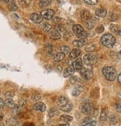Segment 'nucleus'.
<instances>
[{"mask_svg": "<svg viewBox=\"0 0 121 126\" xmlns=\"http://www.w3.org/2000/svg\"><path fill=\"white\" fill-rule=\"evenodd\" d=\"M56 105L58 108L64 112H69L72 108L71 102L67 98L64 96H61L57 99Z\"/></svg>", "mask_w": 121, "mask_h": 126, "instance_id": "1", "label": "nucleus"}, {"mask_svg": "<svg viewBox=\"0 0 121 126\" xmlns=\"http://www.w3.org/2000/svg\"><path fill=\"white\" fill-rule=\"evenodd\" d=\"M55 14V11L52 9H48V10H45V11H43L41 12V15L45 19H51L53 16Z\"/></svg>", "mask_w": 121, "mask_h": 126, "instance_id": "8", "label": "nucleus"}, {"mask_svg": "<svg viewBox=\"0 0 121 126\" xmlns=\"http://www.w3.org/2000/svg\"><path fill=\"white\" fill-rule=\"evenodd\" d=\"M96 125V121L93 120H90L89 122L82 124V126H95Z\"/></svg>", "mask_w": 121, "mask_h": 126, "instance_id": "29", "label": "nucleus"}, {"mask_svg": "<svg viewBox=\"0 0 121 126\" xmlns=\"http://www.w3.org/2000/svg\"><path fill=\"white\" fill-rule=\"evenodd\" d=\"M52 3V0H40L39 5L41 8H45L50 5Z\"/></svg>", "mask_w": 121, "mask_h": 126, "instance_id": "21", "label": "nucleus"}, {"mask_svg": "<svg viewBox=\"0 0 121 126\" xmlns=\"http://www.w3.org/2000/svg\"><path fill=\"white\" fill-rule=\"evenodd\" d=\"M120 100H121V95H120Z\"/></svg>", "mask_w": 121, "mask_h": 126, "instance_id": "42", "label": "nucleus"}, {"mask_svg": "<svg viewBox=\"0 0 121 126\" xmlns=\"http://www.w3.org/2000/svg\"><path fill=\"white\" fill-rule=\"evenodd\" d=\"M96 49V47H95V46L94 45H90V46H87L86 48H85V50L87 52H93L94 50Z\"/></svg>", "mask_w": 121, "mask_h": 126, "instance_id": "31", "label": "nucleus"}, {"mask_svg": "<svg viewBox=\"0 0 121 126\" xmlns=\"http://www.w3.org/2000/svg\"><path fill=\"white\" fill-rule=\"evenodd\" d=\"M1 126H3V124L2 123H1Z\"/></svg>", "mask_w": 121, "mask_h": 126, "instance_id": "41", "label": "nucleus"}, {"mask_svg": "<svg viewBox=\"0 0 121 126\" xmlns=\"http://www.w3.org/2000/svg\"><path fill=\"white\" fill-rule=\"evenodd\" d=\"M8 6L9 9H10L11 11H17V5L15 4V2H14L13 3H11V4L8 5Z\"/></svg>", "mask_w": 121, "mask_h": 126, "instance_id": "30", "label": "nucleus"}, {"mask_svg": "<svg viewBox=\"0 0 121 126\" xmlns=\"http://www.w3.org/2000/svg\"><path fill=\"white\" fill-rule=\"evenodd\" d=\"M116 39L111 34H105L101 37V43L108 48H112L115 44Z\"/></svg>", "mask_w": 121, "mask_h": 126, "instance_id": "3", "label": "nucleus"}, {"mask_svg": "<svg viewBox=\"0 0 121 126\" xmlns=\"http://www.w3.org/2000/svg\"><path fill=\"white\" fill-rule=\"evenodd\" d=\"M120 56L121 57V50H120Z\"/></svg>", "mask_w": 121, "mask_h": 126, "instance_id": "40", "label": "nucleus"}, {"mask_svg": "<svg viewBox=\"0 0 121 126\" xmlns=\"http://www.w3.org/2000/svg\"><path fill=\"white\" fill-rule=\"evenodd\" d=\"M103 74L104 77L109 81H114L117 77V71L114 67L105 66L103 69Z\"/></svg>", "mask_w": 121, "mask_h": 126, "instance_id": "2", "label": "nucleus"}, {"mask_svg": "<svg viewBox=\"0 0 121 126\" xmlns=\"http://www.w3.org/2000/svg\"><path fill=\"white\" fill-rule=\"evenodd\" d=\"M14 95V94L13 92H7V93H5V96H6L8 98H11Z\"/></svg>", "mask_w": 121, "mask_h": 126, "instance_id": "35", "label": "nucleus"}, {"mask_svg": "<svg viewBox=\"0 0 121 126\" xmlns=\"http://www.w3.org/2000/svg\"><path fill=\"white\" fill-rule=\"evenodd\" d=\"M83 61L87 66H92L96 63V58L95 55H93L92 54H87L84 56Z\"/></svg>", "mask_w": 121, "mask_h": 126, "instance_id": "7", "label": "nucleus"}, {"mask_svg": "<svg viewBox=\"0 0 121 126\" xmlns=\"http://www.w3.org/2000/svg\"><path fill=\"white\" fill-rule=\"evenodd\" d=\"M43 31L46 32H49L51 31V29H52L51 25L48 24V23L44 24V25H43Z\"/></svg>", "mask_w": 121, "mask_h": 126, "instance_id": "26", "label": "nucleus"}, {"mask_svg": "<svg viewBox=\"0 0 121 126\" xmlns=\"http://www.w3.org/2000/svg\"><path fill=\"white\" fill-rule=\"evenodd\" d=\"M107 14V11L105 8H98L96 10V15L99 17H105Z\"/></svg>", "mask_w": 121, "mask_h": 126, "instance_id": "15", "label": "nucleus"}, {"mask_svg": "<svg viewBox=\"0 0 121 126\" xmlns=\"http://www.w3.org/2000/svg\"><path fill=\"white\" fill-rule=\"evenodd\" d=\"M0 102H1V104H0V105H1V106H0V107H1V108H2L4 107V105H5V102H3V99L2 98L0 99Z\"/></svg>", "mask_w": 121, "mask_h": 126, "instance_id": "37", "label": "nucleus"}, {"mask_svg": "<svg viewBox=\"0 0 121 126\" xmlns=\"http://www.w3.org/2000/svg\"><path fill=\"white\" fill-rule=\"evenodd\" d=\"M5 105L8 108H14L15 107L14 101L11 98H8L5 101Z\"/></svg>", "mask_w": 121, "mask_h": 126, "instance_id": "20", "label": "nucleus"}, {"mask_svg": "<svg viewBox=\"0 0 121 126\" xmlns=\"http://www.w3.org/2000/svg\"><path fill=\"white\" fill-rule=\"evenodd\" d=\"M17 122L14 119H12V118L7 120L8 125H9V126H15V125L17 124Z\"/></svg>", "mask_w": 121, "mask_h": 126, "instance_id": "27", "label": "nucleus"}, {"mask_svg": "<svg viewBox=\"0 0 121 126\" xmlns=\"http://www.w3.org/2000/svg\"><path fill=\"white\" fill-rule=\"evenodd\" d=\"M19 2H21L22 4L29 5L31 2V0H19Z\"/></svg>", "mask_w": 121, "mask_h": 126, "instance_id": "34", "label": "nucleus"}, {"mask_svg": "<svg viewBox=\"0 0 121 126\" xmlns=\"http://www.w3.org/2000/svg\"><path fill=\"white\" fill-rule=\"evenodd\" d=\"M43 16L41 14H38L37 13H34L32 14L31 16H30V19L32 21H33L35 23H37V24H40V22H43Z\"/></svg>", "mask_w": 121, "mask_h": 126, "instance_id": "9", "label": "nucleus"}, {"mask_svg": "<svg viewBox=\"0 0 121 126\" xmlns=\"http://www.w3.org/2000/svg\"><path fill=\"white\" fill-rule=\"evenodd\" d=\"M93 110H94V108H93V104L90 102V101H87V102H85L82 106V112L86 115L93 113Z\"/></svg>", "mask_w": 121, "mask_h": 126, "instance_id": "5", "label": "nucleus"}, {"mask_svg": "<svg viewBox=\"0 0 121 126\" xmlns=\"http://www.w3.org/2000/svg\"><path fill=\"white\" fill-rule=\"evenodd\" d=\"M59 126H69V125L67 123H61V124L59 125Z\"/></svg>", "mask_w": 121, "mask_h": 126, "instance_id": "39", "label": "nucleus"}, {"mask_svg": "<svg viewBox=\"0 0 121 126\" xmlns=\"http://www.w3.org/2000/svg\"><path fill=\"white\" fill-rule=\"evenodd\" d=\"M81 18L84 20H88L89 19H90V14L87 10H84L83 11H82L81 13Z\"/></svg>", "mask_w": 121, "mask_h": 126, "instance_id": "18", "label": "nucleus"}, {"mask_svg": "<svg viewBox=\"0 0 121 126\" xmlns=\"http://www.w3.org/2000/svg\"><path fill=\"white\" fill-rule=\"evenodd\" d=\"M83 91V88L81 86H77L76 87H74L72 90V95L73 96H77L79 95H80V93H82V92Z\"/></svg>", "mask_w": 121, "mask_h": 126, "instance_id": "14", "label": "nucleus"}, {"mask_svg": "<svg viewBox=\"0 0 121 126\" xmlns=\"http://www.w3.org/2000/svg\"><path fill=\"white\" fill-rule=\"evenodd\" d=\"M111 30L115 34L118 35H121V28L119 26H117V25H111Z\"/></svg>", "mask_w": 121, "mask_h": 126, "instance_id": "19", "label": "nucleus"}, {"mask_svg": "<svg viewBox=\"0 0 121 126\" xmlns=\"http://www.w3.org/2000/svg\"><path fill=\"white\" fill-rule=\"evenodd\" d=\"M34 108L37 110V111H40V112H44L46 110V106L44 103L43 102H37L35 105Z\"/></svg>", "mask_w": 121, "mask_h": 126, "instance_id": "11", "label": "nucleus"}, {"mask_svg": "<svg viewBox=\"0 0 121 126\" xmlns=\"http://www.w3.org/2000/svg\"><path fill=\"white\" fill-rule=\"evenodd\" d=\"M115 108H116V110H117V111L118 113H121V102L117 103L116 105V106H115Z\"/></svg>", "mask_w": 121, "mask_h": 126, "instance_id": "33", "label": "nucleus"}, {"mask_svg": "<svg viewBox=\"0 0 121 126\" xmlns=\"http://www.w3.org/2000/svg\"><path fill=\"white\" fill-rule=\"evenodd\" d=\"M61 119L64 122H69L70 121L72 120V117L70 116H68V115H63L61 116Z\"/></svg>", "mask_w": 121, "mask_h": 126, "instance_id": "25", "label": "nucleus"}, {"mask_svg": "<svg viewBox=\"0 0 121 126\" xmlns=\"http://www.w3.org/2000/svg\"><path fill=\"white\" fill-rule=\"evenodd\" d=\"M97 2L98 0H85V2L89 5H95Z\"/></svg>", "mask_w": 121, "mask_h": 126, "instance_id": "28", "label": "nucleus"}, {"mask_svg": "<svg viewBox=\"0 0 121 126\" xmlns=\"http://www.w3.org/2000/svg\"><path fill=\"white\" fill-rule=\"evenodd\" d=\"M61 52H63L64 54H69L70 52V48L67 46H63L61 47Z\"/></svg>", "mask_w": 121, "mask_h": 126, "instance_id": "24", "label": "nucleus"}, {"mask_svg": "<svg viewBox=\"0 0 121 126\" xmlns=\"http://www.w3.org/2000/svg\"><path fill=\"white\" fill-rule=\"evenodd\" d=\"M76 70L74 69L73 66H68L64 72V78H67L69 76H70V75H72V74L74 73Z\"/></svg>", "mask_w": 121, "mask_h": 126, "instance_id": "12", "label": "nucleus"}, {"mask_svg": "<svg viewBox=\"0 0 121 126\" xmlns=\"http://www.w3.org/2000/svg\"><path fill=\"white\" fill-rule=\"evenodd\" d=\"M95 19L93 18L90 17V19H89L88 20H87V22H86V26L88 28V29H91L93 26H94V24H95Z\"/></svg>", "mask_w": 121, "mask_h": 126, "instance_id": "23", "label": "nucleus"}, {"mask_svg": "<svg viewBox=\"0 0 121 126\" xmlns=\"http://www.w3.org/2000/svg\"><path fill=\"white\" fill-rule=\"evenodd\" d=\"M103 31H104V28H103V26H99L98 28H96V32H97V33H101V32H103Z\"/></svg>", "mask_w": 121, "mask_h": 126, "instance_id": "36", "label": "nucleus"}, {"mask_svg": "<svg viewBox=\"0 0 121 126\" xmlns=\"http://www.w3.org/2000/svg\"><path fill=\"white\" fill-rule=\"evenodd\" d=\"M80 75L81 76L85 79V80H90L92 79L93 76V72L91 69H87V68H82L80 70Z\"/></svg>", "mask_w": 121, "mask_h": 126, "instance_id": "6", "label": "nucleus"}, {"mask_svg": "<svg viewBox=\"0 0 121 126\" xmlns=\"http://www.w3.org/2000/svg\"><path fill=\"white\" fill-rule=\"evenodd\" d=\"M81 54V51L79 48H74L73 50H72V52H70L69 58V59H74L76 58L79 55Z\"/></svg>", "mask_w": 121, "mask_h": 126, "instance_id": "13", "label": "nucleus"}, {"mask_svg": "<svg viewBox=\"0 0 121 126\" xmlns=\"http://www.w3.org/2000/svg\"><path fill=\"white\" fill-rule=\"evenodd\" d=\"M87 43V40L84 39V40H77L72 42V44L73 46H76V47H82L85 43Z\"/></svg>", "mask_w": 121, "mask_h": 126, "instance_id": "17", "label": "nucleus"}, {"mask_svg": "<svg viewBox=\"0 0 121 126\" xmlns=\"http://www.w3.org/2000/svg\"><path fill=\"white\" fill-rule=\"evenodd\" d=\"M117 80H118L119 83L121 84V72L118 75V76H117Z\"/></svg>", "mask_w": 121, "mask_h": 126, "instance_id": "38", "label": "nucleus"}, {"mask_svg": "<svg viewBox=\"0 0 121 126\" xmlns=\"http://www.w3.org/2000/svg\"><path fill=\"white\" fill-rule=\"evenodd\" d=\"M72 66L76 71H80L83 68V62L81 58H77L73 63H72Z\"/></svg>", "mask_w": 121, "mask_h": 126, "instance_id": "10", "label": "nucleus"}, {"mask_svg": "<svg viewBox=\"0 0 121 126\" xmlns=\"http://www.w3.org/2000/svg\"><path fill=\"white\" fill-rule=\"evenodd\" d=\"M72 31H73L75 35L77 37L80 38L81 40L86 39L87 37V32L84 30L83 27L79 24H76V25H75V26H73V27H72Z\"/></svg>", "mask_w": 121, "mask_h": 126, "instance_id": "4", "label": "nucleus"}, {"mask_svg": "<svg viewBox=\"0 0 121 126\" xmlns=\"http://www.w3.org/2000/svg\"><path fill=\"white\" fill-rule=\"evenodd\" d=\"M106 118H107V112L106 110H103L101 113V116H100V120L104 121L106 119Z\"/></svg>", "mask_w": 121, "mask_h": 126, "instance_id": "32", "label": "nucleus"}, {"mask_svg": "<svg viewBox=\"0 0 121 126\" xmlns=\"http://www.w3.org/2000/svg\"><path fill=\"white\" fill-rule=\"evenodd\" d=\"M65 58V54H64L63 52H59L55 55L53 59L55 62H60L61 61H63Z\"/></svg>", "mask_w": 121, "mask_h": 126, "instance_id": "16", "label": "nucleus"}, {"mask_svg": "<svg viewBox=\"0 0 121 126\" xmlns=\"http://www.w3.org/2000/svg\"><path fill=\"white\" fill-rule=\"evenodd\" d=\"M51 37L55 40H58L61 39V34H60V33H59V32L58 30H53L52 32Z\"/></svg>", "mask_w": 121, "mask_h": 126, "instance_id": "22", "label": "nucleus"}]
</instances>
